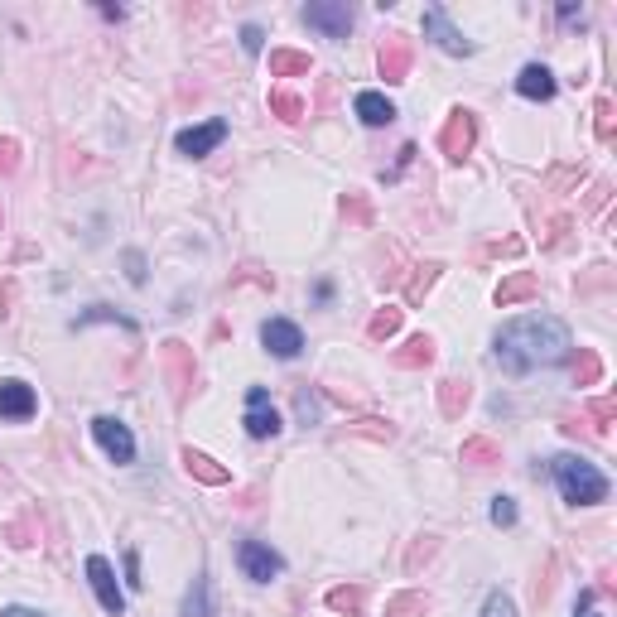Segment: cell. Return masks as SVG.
<instances>
[{
  "label": "cell",
  "mask_w": 617,
  "mask_h": 617,
  "mask_svg": "<svg viewBox=\"0 0 617 617\" xmlns=\"http://www.w3.org/2000/svg\"><path fill=\"white\" fill-rule=\"evenodd\" d=\"M492 348H497V362H502V372L507 376H526L531 367H555L569 357V328L560 319H550V314H526V319H511L497 328V338H492Z\"/></svg>",
  "instance_id": "6da1fadb"
},
{
  "label": "cell",
  "mask_w": 617,
  "mask_h": 617,
  "mask_svg": "<svg viewBox=\"0 0 617 617\" xmlns=\"http://www.w3.org/2000/svg\"><path fill=\"white\" fill-rule=\"evenodd\" d=\"M550 473H555V487H560V497L569 507H598V502H608V478L593 468L589 458L560 454L550 463Z\"/></svg>",
  "instance_id": "7a4b0ae2"
},
{
  "label": "cell",
  "mask_w": 617,
  "mask_h": 617,
  "mask_svg": "<svg viewBox=\"0 0 617 617\" xmlns=\"http://www.w3.org/2000/svg\"><path fill=\"white\" fill-rule=\"evenodd\" d=\"M160 367H164V381H169V396H174V405L184 410L188 396H193V386H198V362H193V348H188V343H179V338L160 343Z\"/></svg>",
  "instance_id": "3957f363"
},
{
  "label": "cell",
  "mask_w": 617,
  "mask_h": 617,
  "mask_svg": "<svg viewBox=\"0 0 617 617\" xmlns=\"http://www.w3.org/2000/svg\"><path fill=\"white\" fill-rule=\"evenodd\" d=\"M473 145H478V116L468 107H454L449 111V121H444V131H439V150L449 155L454 164H463L473 155Z\"/></svg>",
  "instance_id": "277c9868"
},
{
  "label": "cell",
  "mask_w": 617,
  "mask_h": 617,
  "mask_svg": "<svg viewBox=\"0 0 617 617\" xmlns=\"http://www.w3.org/2000/svg\"><path fill=\"white\" fill-rule=\"evenodd\" d=\"M410 63H415L410 34L391 29V34L381 39V54H376V73H381L386 82H405V78H410Z\"/></svg>",
  "instance_id": "5b68a950"
},
{
  "label": "cell",
  "mask_w": 617,
  "mask_h": 617,
  "mask_svg": "<svg viewBox=\"0 0 617 617\" xmlns=\"http://www.w3.org/2000/svg\"><path fill=\"white\" fill-rule=\"evenodd\" d=\"M425 34H430L444 54H454V58L473 54V39H463V29H454V20H449L444 5H430V10H425Z\"/></svg>",
  "instance_id": "8992f818"
},
{
  "label": "cell",
  "mask_w": 617,
  "mask_h": 617,
  "mask_svg": "<svg viewBox=\"0 0 617 617\" xmlns=\"http://www.w3.org/2000/svg\"><path fill=\"white\" fill-rule=\"evenodd\" d=\"M87 584H92L97 603H102V608H107L111 617H121V613H126V593L116 589V569H111V560L92 555V560H87Z\"/></svg>",
  "instance_id": "52a82bcc"
},
{
  "label": "cell",
  "mask_w": 617,
  "mask_h": 617,
  "mask_svg": "<svg viewBox=\"0 0 617 617\" xmlns=\"http://www.w3.org/2000/svg\"><path fill=\"white\" fill-rule=\"evenodd\" d=\"M246 434H251V439H275V434H280V415H275V405H270L266 386H251V391H246Z\"/></svg>",
  "instance_id": "ba28073f"
},
{
  "label": "cell",
  "mask_w": 617,
  "mask_h": 617,
  "mask_svg": "<svg viewBox=\"0 0 617 617\" xmlns=\"http://www.w3.org/2000/svg\"><path fill=\"white\" fill-rule=\"evenodd\" d=\"M237 564H242L246 579H256V584H270L280 569H285V560L270 550V545H261V540H242V550H237Z\"/></svg>",
  "instance_id": "9c48e42d"
},
{
  "label": "cell",
  "mask_w": 617,
  "mask_h": 617,
  "mask_svg": "<svg viewBox=\"0 0 617 617\" xmlns=\"http://www.w3.org/2000/svg\"><path fill=\"white\" fill-rule=\"evenodd\" d=\"M92 434H97V444L107 449V458H116V463H131L135 458V434L116 420V415H97L92 420Z\"/></svg>",
  "instance_id": "30bf717a"
},
{
  "label": "cell",
  "mask_w": 617,
  "mask_h": 617,
  "mask_svg": "<svg viewBox=\"0 0 617 617\" xmlns=\"http://www.w3.org/2000/svg\"><path fill=\"white\" fill-rule=\"evenodd\" d=\"M304 25L323 29L328 39H348L352 10L343 5V0H319V5H304Z\"/></svg>",
  "instance_id": "8fae6325"
},
{
  "label": "cell",
  "mask_w": 617,
  "mask_h": 617,
  "mask_svg": "<svg viewBox=\"0 0 617 617\" xmlns=\"http://www.w3.org/2000/svg\"><path fill=\"white\" fill-rule=\"evenodd\" d=\"M227 140V121H208V126H188V131H179V155H188V160H203V155H213L217 145Z\"/></svg>",
  "instance_id": "7c38bea8"
},
{
  "label": "cell",
  "mask_w": 617,
  "mask_h": 617,
  "mask_svg": "<svg viewBox=\"0 0 617 617\" xmlns=\"http://www.w3.org/2000/svg\"><path fill=\"white\" fill-rule=\"evenodd\" d=\"M34 410H39V396L29 381H20V376L0 381V420H29Z\"/></svg>",
  "instance_id": "4fadbf2b"
},
{
  "label": "cell",
  "mask_w": 617,
  "mask_h": 617,
  "mask_svg": "<svg viewBox=\"0 0 617 617\" xmlns=\"http://www.w3.org/2000/svg\"><path fill=\"white\" fill-rule=\"evenodd\" d=\"M261 343H266V352H275V357H295V352L304 348V333H299V323H290V319H266L261 323Z\"/></svg>",
  "instance_id": "5bb4252c"
},
{
  "label": "cell",
  "mask_w": 617,
  "mask_h": 617,
  "mask_svg": "<svg viewBox=\"0 0 617 617\" xmlns=\"http://www.w3.org/2000/svg\"><path fill=\"white\" fill-rule=\"evenodd\" d=\"M540 295V275H531V270H511L507 280L492 290V304L497 309H511V304H526V299Z\"/></svg>",
  "instance_id": "9a60e30c"
},
{
  "label": "cell",
  "mask_w": 617,
  "mask_h": 617,
  "mask_svg": "<svg viewBox=\"0 0 617 617\" xmlns=\"http://www.w3.org/2000/svg\"><path fill=\"white\" fill-rule=\"evenodd\" d=\"M468 405H473V381L468 376H444L439 381V410H444V420H463Z\"/></svg>",
  "instance_id": "2e32d148"
},
{
  "label": "cell",
  "mask_w": 617,
  "mask_h": 617,
  "mask_svg": "<svg viewBox=\"0 0 617 617\" xmlns=\"http://www.w3.org/2000/svg\"><path fill=\"white\" fill-rule=\"evenodd\" d=\"M391 362L401 367V372H425L434 362V338L430 333H415V338H405L401 348L391 352Z\"/></svg>",
  "instance_id": "e0dca14e"
},
{
  "label": "cell",
  "mask_w": 617,
  "mask_h": 617,
  "mask_svg": "<svg viewBox=\"0 0 617 617\" xmlns=\"http://www.w3.org/2000/svg\"><path fill=\"white\" fill-rule=\"evenodd\" d=\"M516 92L531 97V102H550V97H555V73H550L545 63H526L521 78H516Z\"/></svg>",
  "instance_id": "ac0fdd59"
},
{
  "label": "cell",
  "mask_w": 617,
  "mask_h": 617,
  "mask_svg": "<svg viewBox=\"0 0 617 617\" xmlns=\"http://www.w3.org/2000/svg\"><path fill=\"white\" fill-rule=\"evenodd\" d=\"M179 463H184L188 478H198V483H208V487H222L227 478H232V473H227V468H222L217 458L198 454V449H184V454H179Z\"/></svg>",
  "instance_id": "d6986e66"
},
{
  "label": "cell",
  "mask_w": 617,
  "mask_h": 617,
  "mask_svg": "<svg viewBox=\"0 0 617 617\" xmlns=\"http://www.w3.org/2000/svg\"><path fill=\"white\" fill-rule=\"evenodd\" d=\"M458 458H463L468 468H497V463H502V444L487 439V434H468L463 449H458Z\"/></svg>",
  "instance_id": "ffe728a7"
},
{
  "label": "cell",
  "mask_w": 617,
  "mask_h": 617,
  "mask_svg": "<svg viewBox=\"0 0 617 617\" xmlns=\"http://www.w3.org/2000/svg\"><path fill=\"white\" fill-rule=\"evenodd\" d=\"M352 111H357V121H362V126H391V121H396V107H391L381 92H357Z\"/></svg>",
  "instance_id": "44dd1931"
},
{
  "label": "cell",
  "mask_w": 617,
  "mask_h": 617,
  "mask_svg": "<svg viewBox=\"0 0 617 617\" xmlns=\"http://www.w3.org/2000/svg\"><path fill=\"white\" fill-rule=\"evenodd\" d=\"M333 613H343V617H362L367 613V589L362 584H338V589H328V598H323Z\"/></svg>",
  "instance_id": "7402d4cb"
},
{
  "label": "cell",
  "mask_w": 617,
  "mask_h": 617,
  "mask_svg": "<svg viewBox=\"0 0 617 617\" xmlns=\"http://www.w3.org/2000/svg\"><path fill=\"white\" fill-rule=\"evenodd\" d=\"M314 68V58L304 49H270V78H304Z\"/></svg>",
  "instance_id": "603a6c76"
},
{
  "label": "cell",
  "mask_w": 617,
  "mask_h": 617,
  "mask_svg": "<svg viewBox=\"0 0 617 617\" xmlns=\"http://www.w3.org/2000/svg\"><path fill=\"white\" fill-rule=\"evenodd\" d=\"M5 540H10L15 550H34V545H39V516H34V511H20L15 521H5Z\"/></svg>",
  "instance_id": "cb8c5ba5"
},
{
  "label": "cell",
  "mask_w": 617,
  "mask_h": 617,
  "mask_svg": "<svg viewBox=\"0 0 617 617\" xmlns=\"http://www.w3.org/2000/svg\"><path fill=\"white\" fill-rule=\"evenodd\" d=\"M439 261H425V266H415V275L405 280V304H425V295L434 290V280H439Z\"/></svg>",
  "instance_id": "d4e9b609"
},
{
  "label": "cell",
  "mask_w": 617,
  "mask_h": 617,
  "mask_svg": "<svg viewBox=\"0 0 617 617\" xmlns=\"http://www.w3.org/2000/svg\"><path fill=\"white\" fill-rule=\"evenodd\" d=\"M401 309H391V304H386V309H376L372 314V323H367V338H372V343H386V338H396V333H401Z\"/></svg>",
  "instance_id": "484cf974"
},
{
  "label": "cell",
  "mask_w": 617,
  "mask_h": 617,
  "mask_svg": "<svg viewBox=\"0 0 617 617\" xmlns=\"http://www.w3.org/2000/svg\"><path fill=\"white\" fill-rule=\"evenodd\" d=\"M430 613V593H396L386 598V617H425Z\"/></svg>",
  "instance_id": "4316f807"
},
{
  "label": "cell",
  "mask_w": 617,
  "mask_h": 617,
  "mask_svg": "<svg viewBox=\"0 0 617 617\" xmlns=\"http://www.w3.org/2000/svg\"><path fill=\"white\" fill-rule=\"evenodd\" d=\"M348 434H362V439H376V444H391L396 439V425L391 420H376V415H362V420H352Z\"/></svg>",
  "instance_id": "83f0119b"
},
{
  "label": "cell",
  "mask_w": 617,
  "mask_h": 617,
  "mask_svg": "<svg viewBox=\"0 0 617 617\" xmlns=\"http://www.w3.org/2000/svg\"><path fill=\"white\" fill-rule=\"evenodd\" d=\"M439 555V536H415V545L405 550V574H420V564H430Z\"/></svg>",
  "instance_id": "f1b7e54d"
},
{
  "label": "cell",
  "mask_w": 617,
  "mask_h": 617,
  "mask_svg": "<svg viewBox=\"0 0 617 617\" xmlns=\"http://www.w3.org/2000/svg\"><path fill=\"white\" fill-rule=\"evenodd\" d=\"M603 376V357L593 348H579V362H574V386H598Z\"/></svg>",
  "instance_id": "f546056e"
},
{
  "label": "cell",
  "mask_w": 617,
  "mask_h": 617,
  "mask_svg": "<svg viewBox=\"0 0 617 617\" xmlns=\"http://www.w3.org/2000/svg\"><path fill=\"white\" fill-rule=\"evenodd\" d=\"M270 111H275L280 121H290V126H295V121H304V102H299L295 92H285V87H275V92H270Z\"/></svg>",
  "instance_id": "4dcf8cb0"
},
{
  "label": "cell",
  "mask_w": 617,
  "mask_h": 617,
  "mask_svg": "<svg viewBox=\"0 0 617 617\" xmlns=\"http://www.w3.org/2000/svg\"><path fill=\"white\" fill-rule=\"evenodd\" d=\"M584 415L593 420V434H608V425L617 420V401H613V396H598V401L584 405Z\"/></svg>",
  "instance_id": "1f68e13d"
},
{
  "label": "cell",
  "mask_w": 617,
  "mask_h": 617,
  "mask_svg": "<svg viewBox=\"0 0 617 617\" xmlns=\"http://www.w3.org/2000/svg\"><path fill=\"white\" fill-rule=\"evenodd\" d=\"M184 613L188 617H213V598H208V579H193V589L184 598Z\"/></svg>",
  "instance_id": "d6a6232c"
},
{
  "label": "cell",
  "mask_w": 617,
  "mask_h": 617,
  "mask_svg": "<svg viewBox=\"0 0 617 617\" xmlns=\"http://www.w3.org/2000/svg\"><path fill=\"white\" fill-rule=\"evenodd\" d=\"M593 116H598V121H593V131H598V140L608 145V140H613V126H617L613 97H598V102H593Z\"/></svg>",
  "instance_id": "836d02e7"
},
{
  "label": "cell",
  "mask_w": 617,
  "mask_h": 617,
  "mask_svg": "<svg viewBox=\"0 0 617 617\" xmlns=\"http://www.w3.org/2000/svg\"><path fill=\"white\" fill-rule=\"evenodd\" d=\"M295 410H299V425H319V396L309 391V381L295 386Z\"/></svg>",
  "instance_id": "e575fe53"
},
{
  "label": "cell",
  "mask_w": 617,
  "mask_h": 617,
  "mask_svg": "<svg viewBox=\"0 0 617 617\" xmlns=\"http://www.w3.org/2000/svg\"><path fill=\"white\" fill-rule=\"evenodd\" d=\"M343 217H352L357 227H367V222H372V203H367V193H357V188L343 193Z\"/></svg>",
  "instance_id": "d590c367"
},
{
  "label": "cell",
  "mask_w": 617,
  "mask_h": 617,
  "mask_svg": "<svg viewBox=\"0 0 617 617\" xmlns=\"http://www.w3.org/2000/svg\"><path fill=\"white\" fill-rule=\"evenodd\" d=\"M20 169V140L15 135H0V179H10Z\"/></svg>",
  "instance_id": "8d00e7d4"
},
{
  "label": "cell",
  "mask_w": 617,
  "mask_h": 617,
  "mask_svg": "<svg viewBox=\"0 0 617 617\" xmlns=\"http://www.w3.org/2000/svg\"><path fill=\"white\" fill-rule=\"evenodd\" d=\"M483 617H516V603H511L502 589H492L487 593V603H483Z\"/></svg>",
  "instance_id": "74e56055"
},
{
  "label": "cell",
  "mask_w": 617,
  "mask_h": 617,
  "mask_svg": "<svg viewBox=\"0 0 617 617\" xmlns=\"http://www.w3.org/2000/svg\"><path fill=\"white\" fill-rule=\"evenodd\" d=\"M492 526H516V502L511 497H492Z\"/></svg>",
  "instance_id": "f35d334b"
},
{
  "label": "cell",
  "mask_w": 617,
  "mask_h": 617,
  "mask_svg": "<svg viewBox=\"0 0 617 617\" xmlns=\"http://www.w3.org/2000/svg\"><path fill=\"white\" fill-rule=\"evenodd\" d=\"M569 227H574L569 217H550V227H545V237H540V246H560Z\"/></svg>",
  "instance_id": "ab89813d"
},
{
  "label": "cell",
  "mask_w": 617,
  "mask_h": 617,
  "mask_svg": "<svg viewBox=\"0 0 617 617\" xmlns=\"http://www.w3.org/2000/svg\"><path fill=\"white\" fill-rule=\"evenodd\" d=\"M121 261H126V280H131V285H145V256H140V251H126Z\"/></svg>",
  "instance_id": "60d3db41"
},
{
  "label": "cell",
  "mask_w": 617,
  "mask_h": 617,
  "mask_svg": "<svg viewBox=\"0 0 617 617\" xmlns=\"http://www.w3.org/2000/svg\"><path fill=\"white\" fill-rule=\"evenodd\" d=\"M261 44H266V34H261L256 25H246L242 29V49H246V54H261Z\"/></svg>",
  "instance_id": "b9f144b4"
},
{
  "label": "cell",
  "mask_w": 617,
  "mask_h": 617,
  "mask_svg": "<svg viewBox=\"0 0 617 617\" xmlns=\"http://www.w3.org/2000/svg\"><path fill=\"white\" fill-rule=\"evenodd\" d=\"M10 304H15V280H0V319H10V314H15Z\"/></svg>",
  "instance_id": "7bdbcfd3"
},
{
  "label": "cell",
  "mask_w": 617,
  "mask_h": 617,
  "mask_svg": "<svg viewBox=\"0 0 617 617\" xmlns=\"http://www.w3.org/2000/svg\"><path fill=\"white\" fill-rule=\"evenodd\" d=\"M126 584H131V589H140V584H145V579H140V555H126Z\"/></svg>",
  "instance_id": "ee69618b"
},
{
  "label": "cell",
  "mask_w": 617,
  "mask_h": 617,
  "mask_svg": "<svg viewBox=\"0 0 617 617\" xmlns=\"http://www.w3.org/2000/svg\"><path fill=\"white\" fill-rule=\"evenodd\" d=\"M608 198H613V188H608V184H593V193H589V213H598V208H603Z\"/></svg>",
  "instance_id": "f6af8a7d"
},
{
  "label": "cell",
  "mask_w": 617,
  "mask_h": 617,
  "mask_svg": "<svg viewBox=\"0 0 617 617\" xmlns=\"http://www.w3.org/2000/svg\"><path fill=\"white\" fill-rule=\"evenodd\" d=\"M589 603H593V593L584 589V593H579V603H574V617H593V613H589Z\"/></svg>",
  "instance_id": "bcb514c9"
},
{
  "label": "cell",
  "mask_w": 617,
  "mask_h": 617,
  "mask_svg": "<svg viewBox=\"0 0 617 617\" xmlns=\"http://www.w3.org/2000/svg\"><path fill=\"white\" fill-rule=\"evenodd\" d=\"M0 617H44V613H34V608H20V603H15V608H5Z\"/></svg>",
  "instance_id": "7dc6e473"
},
{
  "label": "cell",
  "mask_w": 617,
  "mask_h": 617,
  "mask_svg": "<svg viewBox=\"0 0 617 617\" xmlns=\"http://www.w3.org/2000/svg\"><path fill=\"white\" fill-rule=\"evenodd\" d=\"M0 227H5V213H0Z\"/></svg>",
  "instance_id": "c3c4849f"
}]
</instances>
